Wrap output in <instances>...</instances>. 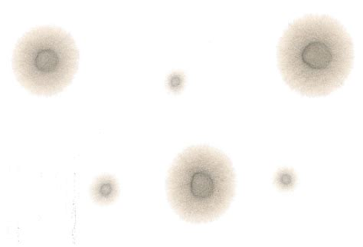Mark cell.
<instances>
[{
    "instance_id": "obj_1",
    "label": "cell",
    "mask_w": 363,
    "mask_h": 247,
    "mask_svg": "<svg viewBox=\"0 0 363 247\" xmlns=\"http://www.w3.org/2000/svg\"><path fill=\"white\" fill-rule=\"evenodd\" d=\"M283 78L304 96L323 97L342 87L353 62L351 37L328 16H306L289 26L279 47Z\"/></svg>"
},
{
    "instance_id": "obj_2",
    "label": "cell",
    "mask_w": 363,
    "mask_h": 247,
    "mask_svg": "<svg viewBox=\"0 0 363 247\" xmlns=\"http://www.w3.org/2000/svg\"><path fill=\"white\" fill-rule=\"evenodd\" d=\"M169 201L191 223H207L223 215L235 192L230 160L211 147H191L172 165L167 182Z\"/></svg>"
},
{
    "instance_id": "obj_3",
    "label": "cell",
    "mask_w": 363,
    "mask_h": 247,
    "mask_svg": "<svg viewBox=\"0 0 363 247\" xmlns=\"http://www.w3.org/2000/svg\"><path fill=\"white\" fill-rule=\"evenodd\" d=\"M78 61L77 47L68 33L55 26H38L16 43L13 68L27 90L51 96L68 87Z\"/></svg>"
},
{
    "instance_id": "obj_4",
    "label": "cell",
    "mask_w": 363,
    "mask_h": 247,
    "mask_svg": "<svg viewBox=\"0 0 363 247\" xmlns=\"http://www.w3.org/2000/svg\"><path fill=\"white\" fill-rule=\"evenodd\" d=\"M91 197L95 202L108 204L116 201L118 195L116 180L111 176H101L93 183L91 188Z\"/></svg>"
}]
</instances>
